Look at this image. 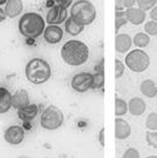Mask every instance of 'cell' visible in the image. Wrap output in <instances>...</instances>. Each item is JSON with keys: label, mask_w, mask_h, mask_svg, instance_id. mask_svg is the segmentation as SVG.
Segmentation results:
<instances>
[{"label": "cell", "mask_w": 157, "mask_h": 158, "mask_svg": "<svg viewBox=\"0 0 157 158\" xmlns=\"http://www.w3.org/2000/svg\"><path fill=\"white\" fill-rule=\"evenodd\" d=\"M61 57L68 65L80 66L87 62L90 57V48L80 40H69L61 48Z\"/></svg>", "instance_id": "1"}, {"label": "cell", "mask_w": 157, "mask_h": 158, "mask_svg": "<svg viewBox=\"0 0 157 158\" xmlns=\"http://www.w3.org/2000/svg\"><path fill=\"white\" fill-rule=\"evenodd\" d=\"M42 16L36 12H26L18 21L19 34L27 39H36L42 35L46 24Z\"/></svg>", "instance_id": "2"}, {"label": "cell", "mask_w": 157, "mask_h": 158, "mask_svg": "<svg viewBox=\"0 0 157 158\" xmlns=\"http://www.w3.org/2000/svg\"><path fill=\"white\" fill-rule=\"evenodd\" d=\"M26 77L33 85H42L51 79L52 69L47 60L42 58H33L26 64Z\"/></svg>", "instance_id": "3"}, {"label": "cell", "mask_w": 157, "mask_h": 158, "mask_svg": "<svg viewBox=\"0 0 157 158\" xmlns=\"http://www.w3.org/2000/svg\"><path fill=\"white\" fill-rule=\"evenodd\" d=\"M70 17L80 26H90L97 18V10L90 0H78L70 6Z\"/></svg>", "instance_id": "4"}, {"label": "cell", "mask_w": 157, "mask_h": 158, "mask_svg": "<svg viewBox=\"0 0 157 158\" xmlns=\"http://www.w3.org/2000/svg\"><path fill=\"white\" fill-rule=\"evenodd\" d=\"M64 123V114L56 105H49L40 116V126L46 131H56Z\"/></svg>", "instance_id": "5"}, {"label": "cell", "mask_w": 157, "mask_h": 158, "mask_svg": "<svg viewBox=\"0 0 157 158\" xmlns=\"http://www.w3.org/2000/svg\"><path fill=\"white\" fill-rule=\"evenodd\" d=\"M125 65L133 73H137V74L144 73L150 66V56L144 50H140V48L132 50L126 54Z\"/></svg>", "instance_id": "6"}, {"label": "cell", "mask_w": 157, "mask_h": 158, "mask_svg": "<svg viewBox=\"0 0 157 158\" xmlns=\"http://www.w3.org/2000/svg\"><path fill=\"white\" fill-rule=\"evenodd\" d=\"M71 88L78 93H85L87 91L92 89L93 87V74L91 73H78L76 75L73 76L71 79Z\"/></svg>", "instance_id": "7"}, {"label": "cell", "mask_w": 157, "mask_h": 158, "mask_svg": "<svg viewBox=\"0 0 157 158\" xmlns=\"http://www.w3.org/2000/svg\"><path fill=\"white\" fill-rule=\"evenodd\" d=\"M24 136H26L24 129L18 124L10 126L4 133V139L10 145H19V144H22L23 140H24Z\"/></svg>", "instance_id": "8"}, {"label": "cell", "mask_w": 157, "mask_h": 158, "mask_svg": "<svg viewBox=\"0 0 157 158\" xmlns=\"http://www.w3.org/2000/svg\"><path fill=\"white\" fill-rule=\"evenodd\" d=\"M66 18H68V9H64V7L58 6V5H54L52 7H50V10L47 11L45 21L49 24L59 26V24L66 22Z\"/></svg>", "instance_id": "9"}, {"label": "cell", "mask_w": 157, "mask_h": 158, "mask_svg": "<svg viewBox=\"0 0 157 158\" xmlns=\"http://www.w3.org/2000/svg\"><path fill=\"white\" fill-rule=\"evenodd\" d=\"M44 40L50 44V45H56L58 42H61L62 39H63V29L59 26H54V24H49V27L45 28L44 33Z\"/></svg>", "instance_id": "10"}, {"label": "cell", "mask_w": 157, "mask_h": 158, "mask_svg": "<svg viewBox=\"0 0 157 158\" xmlns=\"http://www.w3.org/2000/svg\"><path fill=\"white\" fill-rule=\"evenodd\" d=\"M132 134L131 124L126 119L117 117L115 119V136L117 140H125Z\"/></svg>", "instance_id": "11"}, {"label": "cell", "mask_w": 157, "mask_h": 158, "mask_svg": "<svg viewBox=\"0 0 157 158\" xmlns=\"http://www.w3.org/2000/svg\"><path fill=\"white\" fill-rule=\"evenodd\" d=\"M39 114V106L36 104H28V105L23 106L17 109V116L18 118L24 121V122H30L35 118Z\"/></svg>", "instance_id": "12"}, {"label": "cell", "mask_w": 157, "mask_h": 158, "mask_svg": "<svg viewBox=\"0 0 157 158\" xmlns=\"http://www.w3.org/2000/svg\"><path fill=\"white\" fill-rule=\"evenodd\" d=\"M126 16H127L128 22L132 23L133 26H140L145 22L146 12L143 11L142 9H139V7L132 6V7L126 9Z\"/></svg>", "instance_id": "13"}, {"label": "cell", "mask_w": 157, "mask_h": 158, "mask_svg": "<svg viewBox=\"0 0 157 158\" xmlns=\"http://www.w3.org/2000/svg\"><path fill=\"white\" fill-rule=\"evenodd\" d=\"M4 11L7 18H16L23 11V1L22 0H7L4 5Z\"/></svg>", "instance_id": "14"}, {"label": "cell", "mask_w": 157, "mask_h": 158, "mask_svg": "<svg viewBox=\"0 0 157 158\" xmlns=\"http://www.w3.org/2000/svg\"><path fill=\"white\" fill-rule=\"evenodd\" d=\"M127 104H128V112L132 116H142L146 111V103L142 98L138 97L131 98Z\"/></svg>", "instance_id": "15"}, {"label": "cell", "mask_w": 157, "mask_h": 158, "mask_svg": "<svg viewBox=\"0 0 157 158\" xmlns=\"http://www.w3.org/2000/svg\"><path fill=\"white\" fill-rule=\"evenodd\" d=\"M30 103L29 93L24 88H19L12 94V107L13 109H19L23 106L28 105Z\"/></svg>", "instance_id": "16"}, {"label": "cell", "mask_w": 157, "mask_h": 158, "mask_svg": "<svg viewBox=\"0 0 157 158\" xmlns=\"http://www.w3.org/2000/svg\"><path fill=\"white\" fill-rule=\"evenodd\" d=\"M132 45V38L128 34H117L115 39V48L116 52L118 53H126L131 50Z\"/></svg>", "instance_id": "17"}, {"label": "cell", "mask_w": 157, "mask_h": 158, "mask_svg": "<svg viewBox=\"0 0 157 158\" xmlns=\"http://www.w3.org/2000/svg\"><path fill=\"white\" fill-rule=\"evenodd\" d=\"M12 107V94L5 87H0V115L6 114Z\"/></svg>", "instance_id": "18"}, {"label": "cell", "mask_w": 157, "mask_h": 158, "mask_svg": "<svg viewBox=\"0 0 157 158\" xmlns=\"http://www.w3.org/2000/svg\"><path fill=\"white\" fill-rule=\"evenodd\" d=\"M140 92L146 98H155L157 95V86L154 80L146 79L140 83Z\"/></svg>", "instance_id": "19"}, {"label": "cell", "mask_w": 157, "mask_h": 158, "mask_svg": "<svg viewBox=\"0 0 157 158\" xmlns=\"http://www.w3.org/2000/svg\"><path fill=\"white\" fill-rule=\"evenodd\" d=\"M83 29H85V27L80 26L76 22H74L71 17H68L66 21L64 22V30H66L69 35H71V36H78V35H80L83 31Z\"/></svg>", "instance_id": "20"}, {"label": "cell", "mask_w": 157, "mask_h": 158, "mask_svg": "<svg viewBox=\"0 0 157 158\" xmlns=\"http://www.w3.org/2000/svg\"><path fill=\"white\" fill-rule=\"evenodd\" d=\"M104 86V71H103V62L99 66H95V73L93 74V87L92 89H100Z\"/></svg>", "instance_id": "21"}, {"label": "cell", "mask_w": 157, "mask_h": 158, "mask_svg": "<svg viewBox=\"0 0 157 158\" xmlns=\"http://www.w3.org/2000/svg\"><path fill=\"white\" fill-rule=\"evenodd\" d=\"M132 42L137 48H145L150 44V36L146 33H143V31L142 33H137L134 35V38L132 39Z\"/></svg>", "instance_id": "22"}, {"label": "cell", "mask_w": 157, "mask_h": 158, "mask_svg": "<svg viewBox=\"0 0 157 158\" xmlns=\"http://www.w3.org/2000/svg\"><path fill=\"white\" fill-rule=\"evenodd\" d=\"M128 112V104L126 100H123L122 98H116L115 99V115L116 117L125 116Z\"/></svg>", "instance_id": "23"}, {"label": "cell", "mask_w": 157, "mask_h": 158, "mask_svg": "<svg viewBox=\"0 0 157 158\" xmlns=\"http://www.w3.org/2000/svg\"><path fill=\"white\" fill-rule=\"evenodd\" d=\"M128 23L127 16H126V11L121 10V11H116L115 12V31L118 33V30Z\"/></svg>", "instance_id": "24"}, {"label": "cell", "mask_w": 157, "mask_h": 158, "mask_svg": "<svg viewBox=\"0 0 157 158\" xmlns=\"http://www.w3.org/2000/svg\"><path fill=\"white\" fill-rule=\"evenodd\" d=\"M145 127L147 131H157V114L151 112L145 121Z\"/></svg>", "instance_id": "25"}, {"label": "cell", "mask_w": 157, "mask_h": 158, "mask_svg": "<svg viewBox=\"0 0 157 158\" xmlns=\"http://www.w3.org/2000/svg\"><path fill=\"white\" fill-rule=\"evenodd\" d=\"M145 140L147 145L157 150V131H147L145 133Z\"/></svg>", "instance_id": "26"}, {"label": "cell", "mask_w": 157, "mask_h": 158, "mask_svg": "<svg viewBox=\"0 0 157 158\" xmlns=\"http://www.w3.org/2000/svg\"><path fill=\"white\" fill-rule=\"evenodd\" d=\"M137 5L143 11H150L154 6L157 5V0H137Z\"/></svg>", "instance_id": "27"}, {"label": "cell", "mask_w": 157, "mask_h": 158, "mask_svg": "<svg viewBox=\"0 0 157 158\" xmlns=\"http://www.w3.org/2000/svg\"><path fill=\"white\" fill-rule=\"evenodd\" d=\"M144 30L149 36H155V35H157V22H155V21L146 22L144 26Z\"/></svg>", "instance_id": "28"}, {"label": "cell", "mask_w": 157, "mask_h": 158, "mask_svg": "<svg viewBox=\"0 0 157 158\" xmlns=\"http://www.w3.org/2000/svg\"><path fill=\"white\" fill-rule=\"evenodd\" d=\"M125 69H126L125 63L122 60H120V59H116L115 60V76H116V79H120V77L123 76Z\"/></svg>", "instance_id": "29"}, {"label": "cell", "mask_w": 157, "mask_h": 158, "mask_svg": "<svg viewBox=\"0 0 157 158\" xmlns=\"http://www.w3.org/2000/svg\"><path fill=\"white\" fill-rule=\"evenodd\" d=\"M123 158H139L140 157V152L137 150V148H134V147H131V148H128V150H126V152L123 153Z\"/></svg>", "instance_id": "30"}, {"label": "cell", "mask_w": 157, "mask_h": 158, "mask_svg": "<svg viewBox=\"0 0 157 158\" xmlns=\"http://www.w3.org/2000/svg\"><path fill=\"white\" fill-rule=\"evenodd\" d=\"M53 1H54L56 5L62 6V7H64V9L70 7V6L73 5V2H74V0H53Z\"/></svg>", "instance_id": "31"}, {"label": "cell", "mask_w": 157, "mask_h": 158, "mask_svg": "<svg viewBox=\"0 0 157 158\" xmlns=\"http://www.w3.org/2000/svg\"><path fill=\"white\" fill-rule=\"evenodd\" d=\"M120 1H121L122 6H123L125 9H128V7L134 6V5H135V2H137V0H120Z\"/></svg>", "instance_id": "32"}, {"label": "cell", "mask_w": 157, "mask_h": 158, "mask_svg": "<svg viewBox=\"0 0 157 158\" xmlns=\"http://www.w3.org/2000/svg\"><path fill=\"white\" fill-rule=\"evenodd\" d=\"M150 17H151V21L157 22V5L150 10Z\"/></svg>", "instance_id": "33"}, {"label": "cell", "mask_w": 157, "mask_h": 158, "mask_svg": "<svg viewBox=\"0 0 157 158\" xmlns=\"http://www.w3.org/2000/svg\"><path fill=\"white\" fill-rule=\"evenodd\" d=\"M104 132H105V129H104V128H102V129H100V132H99V136H98V140H99V144H100V146H104L105 145Z\"/></svg>", "instance_id": "34"}, {"label": "cell", "mask_w": 157, "mask_h": 158, "mask_svg": "<svg viewBox=\"0 0 157 158\" xmlns=\"http://www.w3.org/2000/svg\"><path fill=\"white\" fill-rule=\"evenodd\" d=\"M6 18H7L6 13H5V11H4V9H1V6H0V23L4 22Z\"/></svg>", "instance_id": "35"}, {"label": "cell", "mask_w": 157, "mask_h": 158, "mask_svg": "<svg viewBox=\"0 0 157 158\" xmlns=\"http://www.w3.org/2000/svg\"><path fill=\"white\" fill-rule=\"evenodd\" d=\"M6 1H7V0H0V6L5 5V4H6Z\"/></svg>", "instance_id": "36"}]
</instances>
